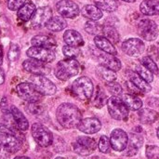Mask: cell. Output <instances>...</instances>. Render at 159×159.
Segmentation results:
<instances>
[{
    "mask_svg": "<svg viewBox=\"0 0 159 159\" xmlns=\"http://www.w3.org/2000/svg\"><path fill=\"white\" fill-rule=\"evenodd\" d=\"M31 44L33 45V47H41V48H47L50 49L51 48H54L57 45L53 37L48 36V35H44V34L34 36L31 40Z\"/></svg>",
    "mask_w": 159,
    "mask_h": 159,
    "instance_id": "24",
    "label": "cell"
},
{
    "mask_svg": "<svg viewBox=\"0 0 159 159\" xmlns=\"http://www.w3.org/2000/svg\"><path fill=\"white\" fill-rule=\"evenodd\" d=\"M94 3L97 7L106 12H114L118 7L116 0H94Z\"/></svg>",
    "mask_w": 159,
    "mask_h": 159,
    "instance_id": "32",
    "label": "cell"
},
{
    "mask_svg": "<svg viewBox=\"0 0 159 159\" xmlns=\"http://www.w3.org/2000/svg\"><path fill=\"white\" fill-rule=\"evenodd\" d=\"M146 156L149 159H157L159 157V148L157 146H147L146 148Z\"/></svg>",
    "mask_w": 159,
    "mask_h": 159,
    "instance_id": "43",
    "label": "cell"
},
{
    "mask_svg": "<svg viewBox=\"0 0 159 159\" xmlns=\"http://www.w3.org/2000/svg\"><path fill=\"white\" fill-rule=\"evenodd\" d=\"M14 159H30L29 157H17L16 158Z\"/></svg>",
    "mask_w": 159,
    "mask_h": 159,
    "instance_id": "49",
    "label": "cell"
},
{
    "mask_svg": "<svg viewBox=\"0 0 159 159\" xmlns=\"http://www.w3.org/2000/svg\"><path fill=\"white\" fill-rule=\"evenodd\" d=\"M136 73L148 83H151L154 80L153 74L148 69H146L143 64H138L136 66Z\"/></svg>",
    "mask_w": 159,
    "mask_h": 159,
    "instance_id": "35",
    "label": "cell"
},
{
    "mask_svg": "<svg viewBox=\"0 0 159 159\" xmlns=\"http://www.w3.org/2000/svg\"><path fill=\"white\" fill-rule=\"evenodd\" d=\"M72 90L78 99L87 101L92 97L94 86L90 78L87 76H81L74 81L72 85Z\"/></svg>",
    "mask_w": 159,
    "mask_h": 159,
    "instance_id": "3",
    "label": "cell"
},
{
    "mask_svg": "<svg viewBox=\"0 0 159 159\" xmlns=\"http://www.w3.org/2000/svg\"><path fill=\"white\" fill-rule=\"evenodd\" d=\"M138 116L140 121L143 124H152L156 122L159 117L158 113L157 111L149 108H144L140 110Z\"/></svg>",
    "mask_w": 159,
    "mask_h": 159,
    "instance_id": "28",
    "label": "cell"
},
{
    "mask_svg": "<svg viewBox=\"0 0 159 159\" xmlns=\"http://www.w3.org/2000/svg\"><path fill=\"white\" fill-rule=\"evenodd\" d=\"M111 147L116 152H123L126 150L129 143V135L121 129H116L112 131L110 137Z\"/></svg>",
    "mask_w": 159,
    "mask_h": 159,
    "instance_id": "13",
    "label": "cell"
},
{
    "mask_svg": "<svg viewBox=\"0 0 159 159\" xmlns=\"http://www.w3.org/2000/svg\"><path fill=\"white\" fill-rule=\"evenodd\" d=\"M27 0H7V7L9 10H19L25 3Z\"/></svg>",
    "mask_w": 159,
    "mask_h": 159,
    "instance_id": "41",
    "label": "cell"
},
{
    "mask_svg": "<svg viewBox=\"0 0 159 159\" xmlns=\"http://www.w3.org/2000/svg\"><path fill=\"white\" fill-rule=\"evenodd\" d=\"M122 100H123L124 103L127 105V107L130 110H133V111L140 110L143 106L142 100L133 94H125L122 97Z\"/></svg>",
    "mask_w": 159,
    "mask_h": 159,
    "instance_id": "30",
    "label": "cell"
},
{
    "mask_svg": "<svg viewBox=\"0 0 159 159\" xmlns=\"http://www.w3.org/2000/svg\"><path fill=\"white\" fill-rule=\"evenodd\" d=\"M94 43L98 48L102 50L104 53L116 55V48L113 45L112 42H110L106 37L102 35H97L94 38Z\"/></svg>",
    "mask_w": 159,
    "mask_h": 159,
    "instance_id": "25",
    "label": "cell"
},
{
    "mask_svg": "<svg viewBox=\"0 0 159 159\" xmlns=\"http://www.w3.org/2000/svg\"><path fill=\"white\" fill-rule=\"evenodd\" d=\"M23 69L33 75H45L49 73V69L46 66L45 62L34 59L25 60L22 63Z\"/></svg>",
    "mask_w": 159,
    "mask_h": 159,
    "instance_id": "15",
    "label": "cell"
},
{
    "mask_svg": "<svg viewBox=\"0 0 159 159\" xmlns=\"http://www.w3.org/2000/svg\"><path fill=\"white\" fill-rule=\"evenodd\" d=\"M121 48L126 55L137 57L144 52L145 45L143 41L139 38H129L122 43Z\"/></svg>",
    "mask_w": 159,
    "mask_h": 159,
    "instance_id": "10",
    "label": "cell"
},
{
    "mask_svg": "<svg viewBox=\"0 0 159 159\" xmlns=\"http://www.w3.org/2000/svg\"><path fill=\"white\" fill-rule=\"evenodd\" d=\"M85 31L87 33H89V34H93V35H100L101 33H102V29L103 27L98 23L96 20H89L85 23Z\"/></svg>",
    "mask_w": 159,
    "mask_h": 159,
    "instance_id": "34",
    "label": "cell"
},
{
    "mask_svg": "<svg viewBox=\"0 0 159 159\" xmlns=\"http://www.w3.org/2000/svg\"><path fill=\"white\" fill-rule=\"evenodd\" d=\"M96 73L98 74L99 76H101L103 80H105L106 82H112V81H116V74L115 71L103 66V65H100L97 67L96 69Z\"/></svg>",
    "mask_w": 159,
    "mask_h": 159,
    "instance_id": "31",
    "label": "cell"
},
{
    "mask_svg": "<svg viewBox=\"0 0 159 159\" xmlns=\"http://www.w3.org/2000/svg\"><path fill=\"white\" fill-rule=\"evenodd\" d=\"M63 40L68 46L72 47H80L84 45V39L80 33H78L75 30H67L63 34Z\"/></svg>",
    "mask_w": 159,
    "mask_h": 159,
    "instance_id": "22",
    "label": "cell"
},
{
    "mask_svg": "<svg viewBox=\"0 0 159 159\" xmlns=\"http://www.w3.org/2000/svg\"><path fill=\"white\" fill-rule=\"evenodd\" d=\"M2 59H3V49L2 47L0 46V65L2 64Z\"/></svg>",
    "mask_w": 159,
    "mask_h": 159,
    "instance_id": "48",
    "label": "cell"
},
{
    "mask_svg": "<svg viewBox=\"0 0 159 159\" xmlns=\"http://www.w3.org/2000/svg\"><path fill=\"white\" fill-rule=\"evenodd\" d=\"M81 14L89 20H98L102 17V11L94 5H86L81 9Z\"/></svg>",
    "mask_w": 159,
    "mask_h": 159,
    "instance_id": "26",
    "label": "cell"
},
{
    "mask_svg": "<svg viewBox=\"0 0 159 159\" xmlns=\"http://www.w3.org/2000/svg\"><path fill=\"white\" fill-rule=\"evenodd\" d=\"M20 57V48L16 44H12L8 52V58L11 61H15Z\"/></svg>",
    "mask_w": 159,
    "mask_h": 159,
    "instance_id": "42",
    "label": "cell"
},
{
    "mask_svg": "<svg viewBox=\"0 0 159 159\" xmlns=\"http://www.w3.org/2000/svg\"><path fill=\"white\" fill-rule=\"evenodd\" d=\"M16 92L20 99L30 103L39 102L43 98V95L40 94L35 89V87L30 82L19 84L16 87Z\"/></svg>",
    "mask_w": 159,
    "mask_h": 159,
    "instance_id": "5",
    "label": "cell"
},
{
    "mask_svg": "<svg viewBox=\"0 0 159 159\" xmlns=\"http://www.w3.org/2000/svg\"><path fill=\"white\" fill-rule=\"evenodd\" d=\"M143 138L140 134H135L131 133L129 136V143L128 146L126 148V156L127 157H133L135 156L139 149L143 146Z\"/></svg>",
    "mask_w": 159,
    "mask_h": 159,
    "instance_id": "18",
    "label": "cell"
},
{
    "mask_svg": "<svg viewBox=\"0 0 159 159\" xmlns=\"http://www.w3.org/2000/svg\"><path fill=\"white\" fill-rule=\"evenodd\" d=\"M107 108L110 116L116 120H126L129 114V109L119 96H113L107 100Z\"/></svg>",
    "mask_w": 159,
    "mask_h": 159,
    "instance_id": "4",
    "label": "cell"
},
{
    "mask_svg": "<svg viewBox=\"0 0 159 159\" xmlns=\"http://www.w3.org/2000/svg\"><path fill=\"white\" fill-rule=\"evenodd\" d=\"M56 116L60 125L65 129H75L78 127L82 120L80 110L75 105L68 102L58 107Z\"/></svg>",
    "mask_w": 159,
    "mask_h": 159,
    "instance_id": "1",
    "label": "cell"
},
{
    "mask_svg": "<svg viewBox=\"0 0 159 159\" xmlns=\"http://www.w3.org/2000/svg\"><path fill=\"white\" fill-rule=\"evenodd\" d=\"M35 10V5L33 2H27L18 10V17L20 20L23 21H28L32 19Z\"/></svg>",
    "mask_w": 159,
    "mask_h": 159,
    "instance_id": "27",
    "label": "cell"
},
{
    "mask_svg": "<svg viewBox=\"0 0 159 159\" xmlns=\"http://www.w3.org/2000/svg\"><path fill=\"white\" fill-rule=\"evenodd\" d=\"M138 34L146 41H154L158 36V28L157 23L148 19H144L139 21L137 25Z\"/></svg>",
    "mask_w": 159,
    "mask_h": 159,
    "instance_id": "8",
    "label": "cell"
},
{
    "mask_svg": "<svg viewBox=\"0 0 159 159\" xmlns=\"http://www.w3.org/2000/svg\"><path fill=\"white\" fill-rule=\"evenodd\" d=\"M32 136L35 143L41 147H48L51 145L53 142L52 133L42 124L34 123L31 129Z\"/></svg>",
    "mask_w": 159,
    "mask_h": 159,
    "instance_id": "6",
    "label": "cell"
},
{
    "mask_svg": "<svg viewBox=\"0 0 159 159\" xmlns=\"http://www.w3.org/2000/svg\"><path fill=\"white\" fill-rule=\"evenodd\" d=\"M55 159H65V158H63V157H57V158H55Z\"/></svg>",
    "mask_w": 159,
    "mask_h": 159,
    "instance_id": "52",
    "label": "cell"
},
{
    "mask_svg": "<svg viewBox=\"0 0 159 159\" xmlns=\"http://www.w3.org/2000/svg\"><path fill=\"white\" fill-rule=\"evenodd\" d=\"M129 77L130 83L133 84L141 92L147 93V92H150L152 90V87H151L150 83L146 82L143 78H142L136 72L129 71Z\"/></svg>",
    "mask_w": 159,
    "mask_h": 159,
    "instance_id": "21",
    "label": "cell"
},
{
    "mask_svg": "<svg viewBox=\"0 0 159 159\" xmlns=\"http://www.w3.org/2000/svg\"><path fill=\"white\" fill-rule=\"evenodd\" d=\"M157 138L159 139V127L157 128Z\"/></svg>",
    "mask_w": 159,
    "mask_h": 159,
    "instance_id": "51",
    "label": "cell"
},
{
    "mask_svg": "<svg viewBox=\"0 0 159 159\" xmlns=\"http://www.w3.org/2000/svg\"><path fill=\"white\" fill-rule=\"evenodd\" d=\"M79 71L80 64L75 59H66L57 63L54 73L58 79L61 81H66L76 75Z\"/></svg>",
    "mask_w": 159,
    "mask_h": 159,
    "instance_id": "2",
    "label": "cell"
},
{
    "mask_svg": "<svg viewBox=\"0 0 159 159\" xmlns=\"http://www.w3.org/2000/svg\"><path fill=\"white\" fill-rule=\"evenodd\" d=\"M10 114L12 116L13 121L15 123V126L18 129L25 131L29 128V122L26 119V117L23 116V114L15 106H11L10 108Z\"/></svg>",
    "mask_w": 159,
    "mask_h": 159,
    "instance_id": "20",
    "label": "cell"
},
{
    "mask_svg": "<svg viewBox=\"0 0 159 159\" xmlns=\"http://www.w3.org/2000/svg\"><path fill=\"white\" fill-rule=\"evenodd\" d=\"M142 64L146 69H148L153 75H157L158 74V67H157V63L155 62V61L151 57H149V56L143 57V60H142Z\"/></svg>",
    "mask_w": 159,
    "mask_h": 159,
    "instance_id": "36",
    "label": "cell"
},
{
    "mask_svg": "<svg viewBox=\"0 0 159 159\" xmlns=\"http://www.w3.org/2000/svg\"><path fill=\"white\" fill-rule=\"evenodd\" d=\"M7 99L6 98H3L2 99V102H1V108H2V110H4V108L5 107H7Z\"/></svg>",
    "mask_w": 159,
    "mask_h": 159,
    "instance_id": "47",
    "label": "cell"
},
{
    "mask_svg": "<svg viewBox=\"0 0 159 159\" xmlns=\"http://www.w3.org/2000/svg\"><path fill=\"white\" fill-rule=\"evenodd\" d=\"M4 82H5V74L2 68L0 67V85H2Z\"/></svg>",
    "mask_w": 159,
    "mask_h": 159,
    "instance_id": "46",
    "label": "cell"
},
{
    "mask_svg": "<svg viewBox=\"0 0 159 159\" xmlns=\"http://www.w3.org/2000/svg\"><path fill=\"white\" fill-rule=\"evenodd\" d=\"M9 156V153L7 152L1 145H0V159H7Z\"/></svg>",
    "mask_w": 159,
    "mask_h": 159,
    "instance_id": "45",
    "label": "cell"
},
{
    "mask_svg": "<svg viewBox=\"0 0 159 159\" xmlns=\"http://www.w3.org/2000/svg\"><path fill=\"white\" fill-rule=\"evenodd\" d=\"M122 1H125V2H128V3H134L136 0H122Z\"/></svg>",
    "mask_w": 159,
    "mask_h": 159,
    "instance_id": "50",
    "label": "cell"
},
{
    "mask_svg": "<svg viewBox=\"0 0 159 159\" xmlns=\"http://www.w3.org/2000/svg\"><path fill=\"white\" fill-rule=\"evenodd\" d=\"M100 61H101V64L117 72L121 69V61L119 59H117L115 55L112 54H108V53H102L100 56Z\"/></svg>",
    "mask_w": 159,
    "mask_h": 159,
    "instance_id": "19",
    "label": "cell"
},
{
    "mask_svg": "<svg viewBox=\"0 0 159 159\" xmlns=\"http://www.w3.org/2000/svg\"><path fill=\"white\" fill-rule=\"evenodd\" d=\"M67 26V22L64 20V18H62L61 16H55L52 17L48 22L47 23L46 27L52 32H60L62 31L63 29H65Z\"/></svg>",
    "mask_w": 159,
    "mask_h": 159,
    "instance_id": "29",
    "label": "cell"
},
{
    "mask_svg": "<svg viewBox=\"0 0 159 159\" xmlns=\"http://www.w3.org/2000/svg\"><path fill=\"white\" fill-rule=\"evenodd\" d=\"M102 34H103V36L106 37L113 44H116L120 39V36H119V34H118L117 30L115 27L110 26V25H107V26L103 27Z\"/></svg>",
    "mask_w": 159,
    "mask_h": 159,
    "instance_id": "33",
    "label": "cell"
},
{
    "mask_svg": "<svg viewBox=\"0 0 159 159\" xmlns=\"http://www.w3.org/2000/svg\"><path fill=\"white\" fill-rule=\"evenodd\" d=\"M140 10L146 16H155L159 14L158 0H143L140 5Z\"/></svg>",
    "mask_w": 159,
    "mask_h": 159,
    "instance_id": "23",
    "label": "cell"
},
{
    "mask_svg": "<svg viewBox=\"0 0 159 159\" xmlns=\"http://www.w3.org/2000/svg\"><path fill=\"white\" fill-rule=\"evenodd\" d=\"M98 148L100 150V152H102V154H107L110 152V148H111V143H110V139L105 136L102 135L100 138L99 143H98Z\"/></svg>",
    "mask_w": 159,
    "mask_h": 159,
    "instance_id": "39",
    "label": "cell"
},
{
    "mask_svg": "<svg viewBox=\"0 0 159 159\" xmlns=\"http://www.w3.org/2000/svg\"><path fill=\"white\" fill-rule=\"evenodd\" d=\"M26 54L29 58L40 61L42 62L48 63L55 60V53L52 49L41 47H32L27 51Z\"/></svg>",
    "mask_w": 159,
    "mask_h": 159,
    "instance_id": "11",
    "label": "cell"
},
{
    "mask_svg": "<svg viewBox=\"0 0 159 159\" xmlns=\"http://www.w3.org/2000/svg\"><path fill=\"white\" fill-rule=\"evenodd\" d=\"M0 145L7 151L9 153V155L14 154L16 152H18L21 146L20 140L14 135V133L12 134H7L2 138H0Z\"/></svg>",
    "mask_w": 159,
    "mask_h": 159,
    "instance_id": "17",
    "label": "cell"
},
{
    "mask_svg": "<svg viewBox=\"0 0 159 159\" xmlns=\"http://www.w3.org/2000/svg\"><path fill=\"white\" fill-rule=\"evenodd\" d=\"M51 18L52 9L49 7H41L36 8L34 16L31 19V23L34 28H41L46 26Z\"/></svg>",
    "mask_w": 159,
    "mask_h": 159,
    "instance_id": "14",
    "label": "cell"
},
{
    "mask_svg": "<svg viewBox=\"0 0 159 159\" xmlns=\"http://www.w3.org/2000/svg\"><path fill=\"white\" fill-rule=\"evenodd\" d=\"M57 11L62 18L74 19L80 13L79 7L72 0H61L56 5Z\"/></svg>",
    "mask_w": 159,
    "mask_h": 159,
    "instance_id": "12",
    "label": "cell"
},
{
    "mask_svg": "<svg viewBox=\"0 0 159 159\" xmlns=\"http://www.w3.org/2000/svg\"><path fill=\"white\" fill-rule=\"evenodd\" d=\"M106 88L108 89L109 92L113 95V96H120L122 94V87L120 84H118L116 81H112V82H107L106 83Z\"/></svg>",
    "mask_w": 159,
    "mask_h": 159,
    "instance_id": "40",
    "label": "cell"
},
{
    "mask_svg": "<svg viewBox=\"0 0 159 159\" xmlns=\"http://www.w3.org/2000/svg\"><path fill=\"white\" fill-rule=\"evenodd\" d=\"M12 133H14V131H12L9 128H7L4 124H0V138L6 136L7 134H12Z\"/></svg>",
    "mask_w": 159,
    "mask_h": 159,
    "instance_id": "44",
    "label": "cell"
},
{
    "mask_svg": "<svg viewBox=\"0 0 159 159\" xmlns=\"http://www.w3.org/2000/svg\"><path fill=\"white\" fill-rule=\"evenodd\" d=\"M97 143L94 139L90 137L81 136L78 137L73 143L74 151L80 156H89L96 149Z\"/></svg>",
    "mask_w": 159,
    "mask_h": 159,
    "instance_id": "9",
    "label": "cell"
},
{
    "mask_svg": "<svg viewBox=\"0 0 159 159\" xmlns=\"http://www.w3.org/2000/svg\"><path fill=\"white\" fill-rule=\"evenodd\" d=\"M62 53L67 59H75L80 54V49L76 47L66 45L62 48Z\"/></svg>",
    "mask_w": 159,
    "mask_h": 159,
    "instance_id": "37",
    "label": "cell"
},
{
    "mask_svg": "<svg viewBox=\"0 0 159 159\" xmlns=\"http://www.w3.org/2000/svg\"><path fill=\"white\" fill-rule=\"evenodd\" d=\"M78 129L86 134H94L102 129L101 121L96 117H88L82 119L78 125Z\"/></svg>",
    "mask_w": 159,
    "mask_h": 159,
    "instance_id": "16",
    "label": "cell"
},
{
    "mask_svg": "<svg viewBox=\"0 0 159 159\" xmlns=\"http://www.w3.org/2000/svg\"><path fill=\"white\" fill-rule=\"evenodd\" d=\"M97 89L98 90H97L96 96L94 98V105L97 108H102L104 104H106L107 99H106V96H105L104 92L102 90V89H100V87H98Z\"/></svg>",
    "mask_w": 159,
    "mask_h": 159,
    "instance_id": "38",
    "label": "cell"
},
{
    "mask_svg": "<svg viewBox=\"0 0 159 159\" xmlns=\"http://www.w3.org/2000/svg\"><path fill=\"white\" fill-rule=\"evenodd\" d=\"M30 83H32L37 91L43 96H51L57 91V88L54 83L45 75H32L30 77Z\"/></svg>",
    "mask_w": 159,
    "mask_h": 159,
    "instance_id": "7",
    "label": "cell"
}]
</instances>
